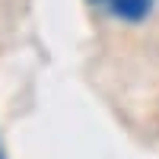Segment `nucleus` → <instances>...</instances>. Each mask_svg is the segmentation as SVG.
<instances>
[{"instance_id":"obj_1","label":"nucleus","mask_w":159,"mask_h":159,"mask_svg":"<svg viewBox=\"0 0 159 159\" xmlns=\"http://www.w3.org/2000/svg\"><path fill=\"white\" fill-rule=\"evenodd\" d=\"M92 3L105 7L111 16L124 19V22H140V19H147L153 13L156 0H92Z\"/></svg>"},{"instance_id":"obj_2","label":"nucleus","mask_w":159,"mask_h":159,"mask_svg":"<svg viewBox=\"0 0 159 159\" xmlns=\"http://www.w3.org/2000/svg\"><path fill=\"white\" fill-rule=\"evenodd\" d=\"M0 159H7V153H3V150H0Z\"/></svg>"}]
</instances>
